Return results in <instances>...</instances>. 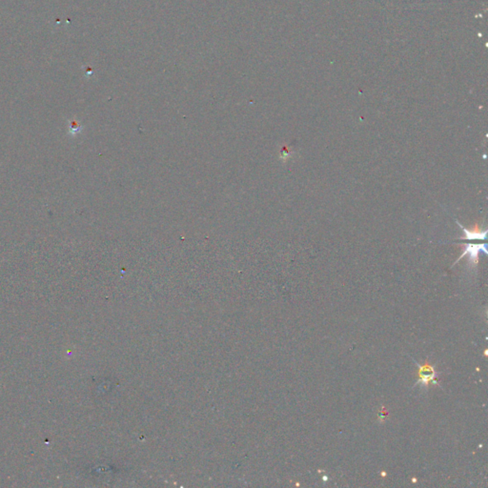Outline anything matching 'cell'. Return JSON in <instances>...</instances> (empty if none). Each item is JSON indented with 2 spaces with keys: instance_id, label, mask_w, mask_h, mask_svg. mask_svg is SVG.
I'll return each mask as SVG.
<instances>
[{
  "instance_id": "cell-2",
  "label": "cell",
  "mask_w": 488,
  "mask_h": 488,
  "mask_svg": "<svg viewBox=\"0 0 488 488\" xmlns=\"http://www.w3.org/2000/svg\"><path fill=\"white\" fill-rule=\"evenodd\" d=\"M480 252H484L485 254H488V244L487 243H479V244L468 243V244H465L464 245V248H463V252L461 254V256L455 261L454 265L456 264L459 260H460L463 257L468 256V262H469L471 268L477 267L478 262H479V254H480Z\"/></svg>"
},
{
  "instance_id": "cell-1",
  "label": "cell",
  "mask_w": 488,
  "mask_h": 488,
  "mask_svg": "<svg viewBox=\"0 0 488 488\" xmlns=\"http://www.w3.org/2000/svg\"><path fill=\"white\" fill-rule=\"evenodd\" d=\"M414 362H415V363L419 367V372H418L419 379H418V381L416 382V384L414 386L420 385L423 389L427 390L428 385H429L430 382L438 384L437 381H436V378L438 377V375L440 374V372L436 371L435 368H434V366L428 364L427 362L425 363V365H422V364H420L419 362H417L416 361H414Z\"/></svg>"
},
{
  "instance_id": "cell-3",
  "label": "cell",
  "mask_w": 488,
  "mask_h": 488,
  "mask_svg": "<svg viewBox=\"0 0 488 488\" xmlns=\"http://www.w3.org/2000/svg\"><path fill=\"white\" fill-rule=\"evenodd\" d=\"M457 223H458V225L463 231V236L459 237V239H465V240H472V239L473 240H485L487 238L488 230H484L483 231L478 226H476L475 228H473L471 230H468L465 227H463L459 221H457Z\"/></svg>"
}]
</instances>
